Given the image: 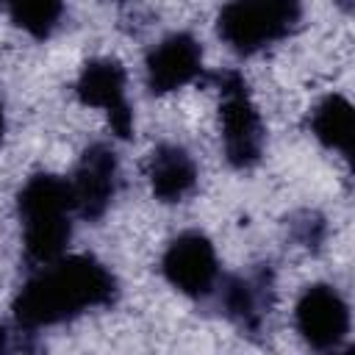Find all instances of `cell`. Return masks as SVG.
<instances>
[{
	"mask_svg": "<svg viewBox=\"0 0 355 355\" xmlns=\"http://www.w3.org/2000/svg\"><path fill=\"white\" fill-rule=\"evenodd\" d=\"M116 300L119 280L100 258L89 252H64L50 263L31 266L28 280L11 300V316L17 330L39 333L75 322L89 311L111 308Z\"/></svg>",
	"mask_w": 355,
	"mask_h": 355,
	"instance_id": "1",
	"label": "cell"
},
{
	"mask_svg": "<svg viewBox=\"0 0 355 355\" xmlns=\"http://www.w3.org/2000/svg\"><path fill=\"white\" fill-rule=\"evenodd\" d=\"M17 216L22 225V252L31 266L61 258L78 216L69 178L53 172L31 175L17 191Z\"/></svg>",
	"mask_w": 355,
	"mask_h": 355,
	"instance_id": "2",
	"label": "cell"
},
{
	"mask_svg": "<svg viewBox=\"0 0 355 355\" xmlns=\"http://www.w3.org/2000/svg\"><path fill=\"white\" fill-rule=\"evenodd\" d=\"M300 22L302 0H227L216 14V36L247 58L288 39Z\"/></svg>",
	"mask_w": 355,
	"mask_h": 355,
	"instance_id": "3",
	"label": "cell"
},
{
	"mask_svg": "<svg viewBox=\"0 0 355 355\" xmlns=\"http://www.w3.org/2000/svg\"><path fill=\"white\" fill-rule=\"evenodd\" d=\"M211 80L216 83V94H219L222 155L230 169H239V172L255 169L263 158L266 128H263L261 111L252 100L250 83L239 69L214 72Z\"/></svg>",
	"mask_w": 355,
	"mask_h": 355,
	"instance_id": "4",
	"label": "cell"
},
{
	"mask_svg": "<svg viewBox=\"0 0 355 355\" xmlns=\"http://www.w3.org/2000/svg\"><path fill=\"white\" fill-rule=\"evenodd\" d=\"M75 100L86 108H100L114 130L116 139L128 141L133 139V108L128 103V72L119 58L97 55L89 58L75 83H72Z\"/></svg>",
	"mask_w": 355,
	"mask_h": 355,
	"instance_id": "5",
	"label": "cell"
},
{
	"mask_svg": "<svg viewBox=\"0 0 355 355\" xmlns=\"http://www.w3.org/2000/svg\"><path fill=\"white\" fill-rule=\"evenodd\" d=\"M164 280L189 300H208L222 277L214 241L202 230L178 233L161 255Z\"/></svg>",
	"mask_w": 355,
	"mask_h": 355,
	"instance_id": "6",
	"label": "cell"
},
{
	"mask_svg": "<svg viewBox=\"0 0 355 355\" xmlns=\"http://www.w3.org/2000/svg\"><path fill=\"white\" fill-rule=\"evenodd\" d=\"M349 302L330 283H311L294 302V327L316 352L338 349L349 336Z\"/></svg>",
	"mask_w": 355,
	"mask_h": 355,
	"instance_id": "7",
	"label": "cell"
},
{
	"mask_svg": "<svg viewBox=\"0 0 355 355\" xmlns=\"http://www.w3.org/2000/svg\"><path fill=\"white\" fill-rule=\"evenodd\" d=\"M205 72L202 44L189 31H175L153 44L144 55V86L150 94L164 97L200 80Z\"/></svg>",
	"mask_w": 355,
	"mask_h": 355,
	"instance_id": "8",
	"label": "cell"
},
{
	"mask_svg": "<svg viewBox=\"0 0 355 355\" xmlns=\"http://www.w3.org/2000/svg\"><path fill=\"white\" fill-rule=\"evenodd\" d=\"M119 158L105 141L89 144L69 178L75 194V211L86 222H100L119 194Z\"/></svg>",
	"mask_w": 355,
	"mask_h": 355,
	"instance_id": "9",
	"label": "cell"
},
{
	"mask_svg": "<svg viewBox=\"0 0 355 355\" xmlns=\"http://www.w3.org/2000/svg\"><path fill=\"white\" fill-rule=\"evenodd\" d=\"M222 313L241 327L244 333H258L269 308L275 305V283L269 269H258L252 275H227L219 277L214 288Z\"/></svg>",
	"mask_w": 355,
	"mask_h": 355,
	"instance_id": "10",
	"label": "cell"
},
{
	"mask_svg": "<svg viewBox=\"0 0 355 355\" xmlns=\"http://www.w3.org/2000/svg\"><path fill=\"white\" fill-rule=\"evenodd\" d=\"M144 172H147V183H150L153 197L164 205L183 202L197 189V180H200V169H197L194 155L183 144H175V141L155 144L150 158H147Z\"/></svg>",
	"mask_w": 355,
	"mask_h": 355,
	"instance_id": "11",
	"label": "cell"
},
{
	"mask_svg": "<svg viewBox=\"0 0 355 355\" xmlns=\"http://www.w3.org/2000/svg\"><path fill=\"white\" fill-rule=\"evenodd\" d=\"M311 133L322 147L349 158L355 141V116L349 100L338 92L324 94L311 111Z\"/></svg>",
	"mask_w": 355,
	"mask_h": 355,
	"instance_id": "12",
	"label": "cell"
},
{
	"mask_svg": "<svg viewBox=\"0 0 355 355\" xmlns=\"http://www.w3.org/2000/svg\"><path fill=\"white\" fill-rule=\"evenodd\" d=\"M0 8L14 22V28L31 39L44 42L58 31L67 0H0Z\"/></svg>",
	"mask_w": 355,
	"mask_h": 355,
	"instance_id": "13",
	"label": "cell"
},
{
	"mask_svg": "<svg viewBox=\"0 0 355 355\" xmlns=\"http://www.w3.org/2000/svg\"><path fill=\"white\" fill-rule=\"evenodd\" d=\"M8 349V330L0 324V352H6Z\"/></svg>",
	"mask_w": 355,
	"mask_h": 355,
	"instance_id": "14",
	"label": "cell"
},
{
	"mask_svg": "<svg viewBox=\"0 0 355 355\" xmlns=\"http://www.w3.org/2000/svg\"><path fill=\"white\" fill-rule=\"evenodd\" d=\"M3 136H6V116H3V108H0V144H3Z\"/></svg>",
	"mask_w": 355,
	"mask_h": 355,
	"instance_id": "15",
	"label": "cell"
}]
</instances>
